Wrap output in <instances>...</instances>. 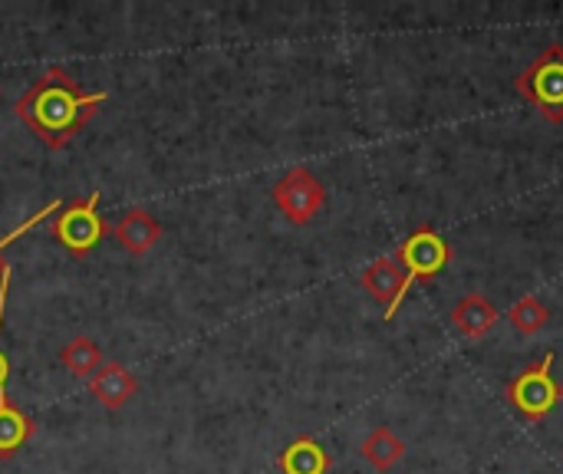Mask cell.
<instances>
[{
	"label": "cell",
	"instance_id": "cell-4",
	"mask_svg": "<svg viewBox=\"0 0 563 474\" xmlns=\"http://www.w3.org/2000/svg\"><path fill=\"white\" fill-rule=\"evenodd\" d=\"M274 205L280 208V214H284L290 224L303 228V224H310V221L323 211V205H327V188H323V181H320L310 168L297 165V168H290V172L274 185Z\"/></svg>",
	"mask_w": 563,
	"mask_h": 474
},
{
	"label": "cell",
	"instance_id": "cell-3",
	"mask_svg": "<svg viewBox=\"0 0 563 474\" xmlns=\"http://www.w3.org/2000/svg\"><path fill=\"white\" fill-rule=\"evenodd\" d=\"M106 234H109V224L99 214V191H92L82 201L59 208L56 218L49 221V238H56L73 257L92 254Z\"/></svg>",
	"mask_w": 563,
	"mask_h": 474
},
{
	"label": "cell",
	"instance_id": "cell-17",
	"mask_svg": "<svg viewBox=\"0 0 563 474\" xmlns=\"http://www.w3.org/2000/svg\"><path fill=\"white\" fill-rule=\"evenodd\" d=\"M7 297H10V267L0 264V327H3V313H7ZM7 379H10V360L0 350V393L7 389Z\"/></svg>",
	"mask_w": 563,
	"mask_h": 474
},
{
	"label": "cell",
	"instance_id": "cell-16",
	"mask_svg": "<svg viewBox=\"0 0 563 474\" xmlns=\"http://www.w3.org/2000/svg\"><path fill=\"white\" fill-rule=\"evenodd\" d=\"M59 208H63V201H56V198H53L49 205H43L40 211H33V214H30L26 221H20L10 234H3V238H0V251H7L16 238H23L26 231H33V228H36V224H43L46 218H53V211H59ZM0 264H3V261H0Z\"/></svg>",
	"mask_w": 563,
	"mask_h": 474
},
{
	"label": "cell",
	"instance_id": "cell-1",
	"mask_svg": "<svg viewBox=\"0 0 563 474\" xmlns=\"http://www.w3.org/2000/svg\"><path fill=\"white\" fill-rule=\"evenodd\" d=\"M109 102V92H86L63 66H49L13 106L20 122L46 145L63 148Z\"/></svg>",
	"mask_w": 563,
	"mask_h": 474
},
{
	"label": "cell",
	"instance_id": "cell-5",
	"mask_svg": "<svg viewBox=\"0 0 563 474\" xmlns=\"http://www.w3.org/2000/svg\"><path fill=\"white\" fill-rule=\"evenodd\" d=\"M551 370H554V353H548L541 363L528 366V370L511 383L508 399H511V406H515L521 416H528V419H544V416H551V412L558 409V403L563 399V389L558 386V379H554Z\"/></svg>",
	"mask_w": 563,
	"mask_h": 474
},
{
	"label": "cell",
	"instance_id": "cell-2",
	"mask_svg": "<svg viewBox=\"0 0 563 474\" xmlns=\"http://www.w3.org/2000/svg\"><path fill=\"white\" fill-rule=\"evenodd\" d=\"M515 89L548 119L563 122V46L551 43L544 46L531 66L515 79Z\"/></svg>",
	"mask_w": 563,
	"mask_h": 474
},
{
	"label": "cell",
	"instance_id": "cell-11",
	"mask_svg": "<svg viewBox=\"0 0 563 474\" xmlns=\"http://www.w3.org/2000/svg\"><path fill=\"white\" fill-rule=\"evenodd\" d=\"M277 465L284 474H330V455L317 439L300 436L280 452Z\"/></svg>",
	"mask_w": 563,
	"mask_h": 474
},
{
	"label": "cell",
	"instance_id": "cell-13",
	"mask_svg": "<svg viewBox=\"0 0 563 474\" xmlns=\"http://www.w3.org/2000/svg\"><path fill=\"white\" fill-rule=\"evenodd\" d=\"M402 455H406V442L389 426H376L363 442V459L376 472H393L402 462Z\"/></svg>",
	"mask_w": 563,
	"mask_h": 474
},
{
	"label": "cell",
	"instance_id": "cell-14",
	"mask_svg": "<svg viewBox=\"0 0 563 474\" xmlns=\"http://www.w3.org/2000/svg\"><path fill=\"white\" fill-rule=\"evenodd\" d=\"M59 366H63L73 379H92L96 370L102 366V353H99L96 340H89V337H73V340L59 350Z\"/></svg>",
	"mask_w": 563,
	"mask_h": 474
},
{
	"label": "cell",
	"instance_id": "cell-9",
	"mask_svg": "<svg viewBox=\"0 0 563 474\" xmlns=\"http://www.w3.org/2000/svg\"><path fill=\"white\" fill-rule=\"evenodd\" d=\"M89 393L96 396V403L102 409L115 412L139 393V379L122 363H102L96 370V376L89 379Z\"/></svg>",
	"mask_w": 563,
	"mask_h": 474
},
{
	"label": "cell",
	"instance_id": "cell-10",
	"mask_svg": "<svg viewBox=\"0 0 563 474\" xmlns=\"http://www.w3.org/2000/svg\"><path fill=\"white\" fill-rule=\"evenodd\" d=\"M452 323H455V330H459L462 337H468V340H482V337H488V333L495 330V323H498V310H495V304H492L488 297H482V294H468V297H462V300L455 304V310H452Z\"/></svg>",
	"mask_w": 563,
	"mask_h": 474
},
{
	"label": "cell",
	"instance_id": "cell-8",
	"mask_svg": "<svg viewBox=\"0 0 563 474\" xmlns=\"http://www.w3.org/2000/svg\"><path fill=\"white\" fill-rule=\"evenodd\" d=\"M109 234H112L132 257H145V254L158 244L162 224H158L145 208H132V211H125V214L109 228Z\"/></svg>",
	"mask_w": 563,
	"mask_h": 474
},
{
	"label": "cell",
	"instance_id": "cell-6",
	"mask_svg": "<svg viewBox=\"0 0 563 474\" xmlns=\"http://www.w3.org/2000/svg\"><path fill=\"white\" fill-rule=\"evenodd\" d=\"M449 244H445V238L439 234V231H432V228H416L406 241H402V247H399V254H396V261L402 264V271H406V287L412 290V284L416 280H435L442 271H445V264H449Z\"/></svg>",
	"mask_w": 563,
	"mask_h": 474
},
{
	"label": "cell",
	"instance_id": "cell-7",
	"mask_svg": "<svg viewBox=\"0 0 563 474\" xmlns=\"http://www.w3.org/2000/svg\"><path fill=\"white\" fill-rule=\"evenodd\" d=\"M360 287L376 300L383 304L386 310V320H396L399 313V304L406 300L409 287H406V271L396 257H379L373 261L363 274H360Z\"/></svg>",
	"mask_w": 563,
	"mask_h": 474
},
{
	"label": "cell",
	"instance_id": "cell-15",
	"mask_svg": "<svg viewBox=\"0 0 563 474\" xmlns=\"http://www.w3.org/2000/svg\"><path fill=\"white\" fill-rule=\"evenodd\" d=\"M508 320H511V327H515L518 333L531 337V333H538V330H544V327H548V320H551V310L541 304V297L528 294V297H521V300L511 307Z\"/></svg>",
	"mask_w": 563,
	"mask_h": 474
},
{
	"label": "cell",
	"instance_id": "cell-12",
	"mask_svg": "<svg viewBox=\"0 0 563 474\" xmlns=\"http://www.w3.org/2000/svg\"><path fill=\"white\" fill-rule=\"evenodd\" d=\"M33 429H36L33 419H30L26 412H20V409L10 403L7 389H3V393H0V462L13 459V455L30 442Z\"/></svg>",
	"mask_w": 563,
	"mask_h": 474
}]
</instances>
